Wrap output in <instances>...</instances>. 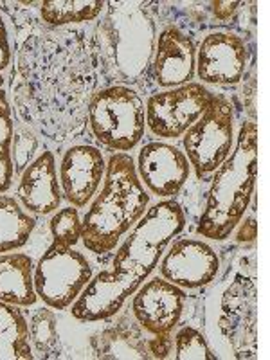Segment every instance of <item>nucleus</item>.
Wrapping results in <instances>:
<instances>
[{"label": "nucleus", "mask_w": 270, "mask_h": 360, "mask_svg": "<svg viewBox=\"0 0 270 360\" xmlns=\"http://www.w3.org/2000/svg\"><path fill=\"white\" fill-rule=\"evenodd\" d=\"M238 2H214L213 4V11L214 17L218 20H229L233 17V13L238 9Z\"/></svg>", "instance_id": "nucleus-30"}, {"label": "nucleus", "mask_w": 270, "mask_h": 360, "mask_svg": "<svg viewBox=\"0 0 270 360\" xmlns=\"http://www.w3.org/2000/svg\"><path fill=\"white\" fill-rule=\"evenodd\" d=\"M103 0H45L40 2V22L53 29L82 27L98 20L105 13Z\"/></svg>", "instance_id": "nucleus-21"}, {"label": "nucleus", "mask_w": 270, "mask_h": 360, "mask_svg": "<svg viewBox=\"0 0 270 360\" xmlns=\"http://www.w3.org/2000/svg\"><path fill=\"white\" fill-rule=\"evenodd\" d=\"M135 169L148 193L173 198L191 175V164L180 148L164 141H152L141 148Z\"/></svg>", "instance_id": "nucleus-15"}, {"label": "nucleus", "mask_w": 270, "mask_h": 360, "mask_svg": "<svg viewBox=\"0 0 270 360\" xmlns=\"http://www.w3.org/2000/svg\"><path fill=\"white\" fill-rule=\"evenodd\" d=\"M243 265L227 272L205 307V339L218 359H256L258 353L254 269L247 274Z\"/></svg>", "instance_id": "nucleus-6"}, {"label": "nucleus", "mask_w": 270, "mask_h": 360, "mask_svg": "<svg viewBox=\"0 0 270 360\" xmlns=\"http://www.w3.org/2000/svg\"><path fill=\"white\" fill-rule=\"evenodd\" d=\"M41 152V139L40 135L27 127V124L18 121L15 124L11 143V159L15 175H20L29 164L33 162L34 157Z\"/></svg>", "instance_id": "nucleus-26"}, {"label": "nucleus", "mask_w": 270, "mask_h": 360, "mask_svg": "<svg viewBox=\"0 0 270 360\" xmlns=\"http://www.w3.org/2000/svg\"><path fill=\"white\" fill-rule=\"evenodd\" d=\"M173 359L175 360H217L213 348L198 328L186 324L176 332L173 340Z\"/></svg>", "instance_id": "nucleus-25"}, {"label": "nucleus", "mask_w": 270, "mask_h": 360, "mask_svg": "<svg viewBox=\"0 0 270 360\" xmlns=\"http://www.w3.org/2000/svg\"><path fill=\"white\" fill-rule=\"evenodd\" d=\"M37 359L31 346L29 321L20 307L0 301V360Z\"/></svg>", "instance_id": "nucleus-20"}, {"label": "nucleus", "mask_w": 270, "mask_h": 360, "mask_svg": "<svg viewBox=\"0 0 270 360\" xmlns=\"http://www.w3.org/2000/svg\"><path fill=\"white\" fill-rule=\"evenodd\" d=\"M89 134L98 144L115 153H128L146 131L144 99L127 85L101 86L89 103Z\"/></svg>", "instance_id": "nucleus-7"}, {"label": "nucleus", "mask_w": 270, "mask_h": 360, "mask_svg": "<svg viewBox=\"0 0 270 360\" xmlns=\"http://www.w3.org/2000/svg\"><path fill=\"white\" fill-rule=\"evenodd\" d=\"M173 349V340L169 335H153V339H146L148 359H169Z\"/></svg>", "instance_id": "nucleus-29"}, {"label": "nucleus", "mask_w": 270, "mask_h": 360, "mask_svg": "<svg viewBox=\"0 0 270 360\" xmlns=\"http://www.w3.org/2000/svg\"><path fill=\"white\" fill-rule=\"evenodd\" d=\"M139 324L121 319L105 324L90 337V352L96 359H148L146 339L141 335Z\"/></svg>", "instance_id": "nucleus-19"}, {"label": "nucleus", "mask_w": 270, "mask_h": 360, "mask_svg": "<svg viewBox=\"0 0 270 360\" xmlns=\"http://www.w3.org/2000/svg\"><path fill=\"white\" fill-rule=\"evenodd\" d=\"M258 173V128L245 121L233 152L213 173L204 209L197 224L202 238L224 242L240 227L254 198Z\"/></svg>", "instance_id": "nucleus-5"}, {"label": "nucleus", "mask_w": 270, "mask_h": 360, "mask_svg": "<svg viewBox=\"0 0 270 360\" xmlns=\"http://www.w3.org/2000/svg\"><path fill=\"white\" fill-rule=\"evenodd\" d=\"M249 49L242 37L229 31L205 34L197 49V76L202 85H238L245 76Z\"/></svg>", "instance_id": "nucleus-13"}, {"label": "nucleus", "mask_w": 270, "mask_h": 360, "mask_svg": "<svg viewBox=\"0 0 270 360\" xmlns=\"http://www.w3.org/2000/svg\"><path fill=\"white\" fill-rule=\"evenodd\" d=\"M188 295L180 287L153 278L143 283L131 297L135 323L150 335H172L184 314Z\"/></svg>", "instance_id": "nucleus-12"}, {"label": "nucleus", "mask_w": 270, "mask_h": 360, "mask_svg": "<svg viewBox=\"0 0 270 360\" xmlns=\"http://www.w3.org/2000/svg\"><path fill=\"white\" fill-rule=\"evenodd\" d=\"M159 270L160 278L182 290H197L217 279L220 258L207 242L197 238H179L168 250H164Z\"/></svg>", "instance_id": "nucleus-11"}, {"label": "nucleus", "mask_w": 270, "mask_h": 360, "mask_svg": "<svg viewBox=\"0 0 270 360\" xmlns=\"http://www.w3.org/2000/svg\"><path fill=\"white\" fill-rule=\"evenodd\" d=\"M58 315L53 308H37L29 319V332H31V346L37 359H65V348L60 335Z\"/></svg>", "instance_id": "nucleus-23"}, {"label": "nucleus", "mask_w": 270, "mask_h": 360, "mask_svg": "<svg viewBox=\"0 0 270 360\" xmlns=\"http://www.w3.org/2000/svg\"><path fill=\"white\" fill-rule=\"evenodd\" d=\"M18 202L31 214L56 213L63 200L58 179L56 157L53 150H41L27 168L20 173L17 186Z\"/></svg>", "instance_id": "nucleus-17"}, {"label": "nucleus", "mask_w": 270, "mask_h": 360, "mask_svg": "<svg viewBox=\"0 0 270 360\" xmlns=\"http://www.w3.org/2000/svg\"><path fill=\"white\" fill-rule=\"evenodd\" d=\"M150 207V193L139 180L130 153H112L101 191L82 218V243L94 256H108Z\"/></svg>", "instance_id": "nucleus-4"}, {"label": "nucleus", "mask_w": 270, "mask_h": 360, "mask_svg": "<svg viewBox=\"0 0 270 360\" xmlns=\"http://www.w3.org/2000/svg\"><path fill=\"white\" fill-rule=\"evenodd\" d=\"M94 276V266L74 247L51 243L34 265V290L45 307L69 310Z\"/></svg>", "instance_id": "nucleus-9"}, {"label": "nucleus", "mask_w": 270, "mask_h": 360, "mask_svg": "<svg viewBox=\"0 0 270 360\" xmlns=\"http://www.w3.org/2000/svg\"><path fill=\"white\" fill-rule=\"evenodd\" d=\"M13 131H15V119H13L11 101L8 92V78L0 72V195L8 191L15 179V168L11 159Z\"/></svg>", "instance_id": "nucleus-24"}, {"label": "nucleus", "mask_w": 270, "mask_h": 360, "mask_svg": "<svg viewBox=\"0 0 270 360\" xmlns=\"http://www.w3.org/2000/svg\"><path fill=\"white\" fill-rule=\"evenodd\" d=\"M37 229V218L27 213L18 198L0 195V254L22 249Z\"/></svg>", "instance_id": "nucleus-22"}, {"label": "nucleus", "mask_w": 270, "mask_h": 360, "mask_svg": "<svg viewBox=\"0 0 270 360\" xmlns=\"http://www.w3.org/2000/svg\"><path fill=\"white\" fill-rule=\"evenodd\" d=\"M92 31L99 83L134 89L144 85L150 78L157 41V24L150 9L143 2H107Z\"/></svg>", "instance_id": "nucleus-3"}, {"label": "nucleus", "mask_w": 270, "mask_h": 360, "mask_svg": "<svg viewBox=\"0 0 270 360\" xmlns=\"http://www.w3.org/2000/svg\"><path fill=\"white\" fill-rule=\"evenodd\" d=\"M53 243L62 247H76L82 242V218L78 209L69 207L58 209L49 224Z\"/></svg>", "instance_id": "nucleus-27"}, {"label": "nucleus", "mask_w": 270, "mask_h": 360, "mask_svg": "<svg viewBox=\"0 0 270 360\" xmlns=\"http://www.w3.org/2000/svg\"><path fill=\"white\" fill-rule=\"evenodd\" d=\"M197 74V47L191 38L169 24L162 29L155 41L150 78L160 89L191 83Z\"/></svg>", "instance_id": "nucleus-16"}, {"label": "nucleus", "mask_w": 270, "mask_h": 360, "mask_svg": "<svg viewBox=\"0 0 270 360\" xmlns=\"http://www.w3.org/2000/svg\"><path fill=\"white\" fill-rule=\"evenodd\" d=\"M107 172L105 155L94 144L74 143L63 152L60 162V188L72 207L82 209L92 202Z\"/></svg>", "instance_id": "nucleus-14"}, {"label": "nucleus", "mask_w": 270, "mask_h": 360, "mask_svg": "<svg viewBox=\"0 0 270 360\" xmlns=\"http://www.w3.org/2000/svg\"><path fill=\"white\" fill-rule=\"evenodd\" d=\"M182 205L173 198L148 207L112 258V269L101 270L70 307L72 319L99 323L115 317L130 295L152 274L173 238L186 229Z\"/></svg>", "instance_id": "nucleus-2"}, {"label": "nucleus", "mask_w": 270, "mask_h": 360, "mask_svg": "<svg viewBox=\"0 0 270 360\" xmlns=\"http://www.w3.org/2000/svg\"><path fill=\"white\" fill-rule=\"evenodd\" d=\"M0 301L20 308L34 307V262L29 254H0Z\"/></svg>", "instance_id": "nucleus-18"}, {"label": "nucleus", "mask_w": 270, "mask_h": 360, "mask_svg": "<svg viewBox=\"0 0 270 360\" xmlns=\"http://www.w3.org/2000/svg\"><path fill=\"white\" fill-rule=\"evenodd\" d=\"M234 107L224 94H213L204 114L182 135V148L198 180L221 166L234 148Z\"/></svg>", "instance_id": "nucleus-8"}, {"label": "nucleus", "mask_w": 270, "mask_h": 360, "mask_svg": "<svg viewBox=\"0 0 270 360\" xmlns=\"http://www.w3.org/2000/svg\"><path fill=\"white\" fill-rule=\"evenodd\" d=\"M15 45L17 44L13 41L11 33H9L8 20H6L4 15L0 13V72H6V70L11 67Z\"/></svg>", "instance_id": "nucleus-28"}, {"label": "nucleus", "mask_w": 270, "mask_h": 360, "mask_svg": "<svg viewBox=\"0 0 270 360\" xmlns=\"http://www.w3.org/2000/svg\"><path fill=\"white\" fill-rule=\"evenodd\" d=\"M99 85L92 27H25L13 69L11 101L18 121L40 139L54 148L85 139L89 103Z\"/></svg>", "instance_id": "nucleus-1"}, {"label": "nucleus", "mask_w": 270, "mask_h": 360, "mask_svg": "<svg viewBox=\"0 0 270 360\" xmlns=\"http://www.w3.org/2000/svg\"><path fill=\"white\" fill-rule=\"evenodd\" d=\"M213 94L198 82L155 92L144 105L146 128L159 139H179L204 114Z\"/></svg>", "instance_id": "nucleus-10"}]
</instances>
